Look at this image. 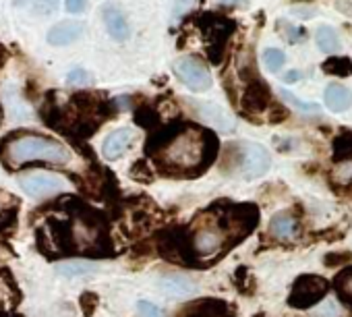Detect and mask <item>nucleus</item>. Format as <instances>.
Listing matches in <instances>:
<instances>
[{
    "label": "nucleus",
    "mask_w": 352,
    "mask_h": 317,
    "mask_svg": "<svg viewBox=\"0 0 352 317\" xmlns=\"http://www.w3.org/2000/svg\"><path fill=\"white\" fill-rule=\"evenodd\" d=\"M147 151L153 153L160 171L166 175H195L204 171L201 162L210 164L214 160L218 141L210 131L187 127L149 137Z\"/></svg>",
    "instance_id": "nucleus-1"
},
{
    "label": "nucleus",
    "mask_w": 352,
    "mask_h": 317,
    "mask_svg": "<svg viewBox=\"0 0 352 317\" xmlns=\"http://www.w3.org/2000/svg\"><path fill=\"white\" fill-rule=\"evenodd\" d=\"M0 160L9 171H17L32 162L69 164L71 151L56 139L19 131L0 141Z\"/></svg>",
    "instance_id": "nucleus-2"
},
{
    "label": "nucleus",
    "mask_w": 352,
    "mask_h": 317,
    "mask_svg": "<svg viewBox=\"0 0 352 317\" xmlns=\"http://www.w3.org/2000/svg\"><path fill=\"white\" fill-rule=\"evenodd\" d=\"M327 288H329V282L325 278L315 276V274H305L294 282L292 292L288 296V305L294 309H309L323 298Z\"/></svg>",
    "instance_id": "nucleus-3"
},
{
    "label": "nucleus",
    "mask_w": 352,
    "mask_h": 317,
    "mask_svg": "<svg viewBox=\"0 0 352 317\" xmlns=\"http://www.w3.org/2000/svg\"><path fill=\"white\" fill-rule=\"evenodd\" d=\"M17 183L30 197H36V199L52 197V195L65 191V187H67L63 177H58L54 173H44V171H34V173L21 175L17 179Z\"/></svg>",
    "instance_id": "nucleus-4"
},
{
    "label": "nucleus",
    "mask_w": 352,
    "mask_h": 317,
    "mask_svg": "<svg viewBox=\"0 0 352 317\" xmlns=\"http://www.w3.org/2000/svg\"><path fill=\"white\" fill-rule=\"evenodd\" d=\"M172 71L191 91H208L212 87L210 69L195 56H183L179 61H174Z\"/></svg>",
    "instance_id": "nucleus-5"
},
{
    "label": "nucleus",
    "mask_w": 352,
    "mask_h": 317,
    "mask_svg": "<svg viewBox=\"0 0 352 317\" xmlns=\"http://www.w3.org/2000/svg\"><path fill=\"white\" fill-rule=\"evenodd\" d=\"M228 241L230 239L224 228H220L216 224H206L193 232L191 249H193L195 257H212V255L220 253L228 245Z\"/></svg>",
    "instance_id": "nucleus-6"
},
{
    "label": "nucleus",
    "mask_w": 352,
    "mask_h": 317,
    "mask_svg": "<svg viewBox=\"0 0 352 317\" xmlns=\"http://www.w3.org/2000/svg\"><path fill=\"white\" fill-rule=\"evenodd\" d=\"M224 230L228 234V239H234V241H241L243 237H247L255 226H257V220H259V212L255 206L251 204H243V206H234L230 212H226V218H224Z\"/></svg>",
    "instance_id": "nucleus-7"
},
{
    "label": "nucleus",
    "mask_w": 352,
    "mask_h": 317,
    "mask_svg": "<svg viewBox=\"0 0 352 317\" xmlns=\"http://www.w3.org/2000/svg\"><path fill=\"white\" fill-rule=\"evenodd\" d=\"M270 168V153L259 143H245L243 145V160H241V175L245 181L261 179Z\"/></svg>",
    "instance_id": "nucleus-8"
},
{
    "label": "nucleus",
    "mask_w": 352,
    "mask_h": 317,
    "mask_svg": "<svg viewBox=\"0 0 352 317\" xmlns=\"http://www.w3.org/2000/svg\"><path fill=\"white\" fill-rule=\"evenodd\" d=\"M137 139V133L133 129H116L112 131L102 145V153L106 160H118V157L133 145V141Z\"/></svg>",
    "instance_id": "nucleus-9"
},
{
    "label": "nucleus",
    "mask_w": 352,
    "mask_h": 317,
    "mask_svg": "<svg viewBox=\"0 0 352 317\" xmlns=\"http://www.w3.org/2000/svg\"><path fill=\"white\" fill-rule=\"evenodd\" d=\"M241 106H243V110L249 112V114H251V112L257 114V112L267 110V106H270V87H267L259 77H255V79L249 83V87H247Z\"/></svg>",
    "instance_id": "nucleus-10"
},
{
    "label": "nucleus",
    "mask_w": 352,
    "mask_h": 317,
    "mask_svg": "<svg viewBox=\"0 0 352 317\" xmlns=\"http://www.w3.org/2000/svg\"><path fill=\"white\" fill-rule=\"evenodd\" d=\"M83 30H85V25L81 21H60L48 32L46 40L52 46H69L81 38Z\"/></svg>",
    "instance_id": "nucleus-11"
},
{
    "label": "nucleus",
    "mask_w": 352,
    "mask_h": 317,
    "mask_svg": "<svg viewBox=\"0 0 352 317\" xmlns=\"http://www.w3.org/2000/svg\"><path fill=\"white\" fill-rule=\"evenodd\" d=\"M270 234L276 241H292L298 234V222L292 212H278L270 220Z\"/></svg>",
    "instance_id": "nucleus-12"
},
{
    "label": "nucleus",
    "mask_w": 352,
    "mask_h": 317,
    "mask_svg": "<svg viewBox=\"0 0 352 317\" xmlns=\"http://www.w3.org/2000/svg\"><path fill=\"white\" fill-rule=\"evenodd\" d=\"M102 17H104V23H106L108 34H110L114 40L124 42V40L131 36V30H129L126 19H124V15H122L116 7L106 5V7H104V11H102Z\"/></svg>",
    "instance_id": "nucleus-13"
},
{
    "label": "nucleus",
    "mask_w": 352,
    "mask_h": 317,
    "mask_svg": "<svg viewBox=\"0 0 352 317\" xmlns=\"http://www.w3.org/2000/svg\"><path fill=\"white\" fill-rule=\"evenodd\" d=\"M185 317H236L230 313L228 305L224 300H214V298H204L199 303H193Z\"/></svg>",
    "instance_id": "nucleus-14"
},
{
    "label": "nucleus",
    "mask_w": 352,
    "mask_h": 317,
    "mask_svg": "<svg viewBox=\"0 0 352 317\" xmlns=\"http://www.w3.org/2000/svg\"><path fill=\"white\" fill-rule=\"evenodd\" d=\"M197 108H199V116L206 122H210L212 127H218L222 131H232L234 129V120L220 106H216V104H197Z\"/></svg>",
    "instance_id": "nucleus-15"
},
{
    "label": "nucleus",
    "mask_w": 352,
    "mask_h": 317,
    "mask_svg": "<svg viewBox=\"0 0 352 317\" xmlns=\"http://www.w3.org/2000/svg\"><path fill=\"white\" fill-rule=\"evenodd\" d=\"M160 288L170 296H183V294H193L197 290V284L185 276H164L160 280Z\"/></svg>",
    "instance_id": "nucleus-16"
},
{
    "label": "nucleus",
    "mask_w": 352,
    "mask_h": 317,
    "mask_svg": "<svg viewBox=\"0 0 352 317\" xmlns=\"http://www.w3.org/2000/svg\"><path fill=\"white\" fill-rule=\"evenodd\" d=\"M350 104H352V96L344 85H340V83L327 85V89H325V106L331 112H344V110L350 108Z\"/></svg>",
    "instance_id": "nucleus-17"
},
{
    "label": "nucleus",
    "mask_w": 352,
    "mask_h": 317,
    "mask_svg": "<svg viewBox=\"0 0 352 317\" xmlns=\"http://www.w3.org/2000/svg\"><path fill=\"white\" fill-rule=\"evenodd\" d=\"M56 272L65 278H81V276L98 272V265L91 261H67V263H60Z\"/></svg>",
    "instance_id": "nucleus-18"
},
{
    "label": "nucleus",
    "mask_w": 352,
    "mask_h": 317,
    "mask_svg": "<svg viewBox=\"0 0 352 317\" xmlns=\"http://www.w3.org/2000/svg\"><path fill=\"white\" fill-rule=\"evenodd\" d=\"M331 183L338 187H348L352 185V157H344V160H338L336 166L331 168Z\"/></svg>",
    "instance_id": "nucleus-19"
},
{
    "label": "nucleus",
    "mask_w": 352,
    "mask_h": 317,
    "mask_svg": "<svg viewBox=\"0 0 352 317\" xmlns=\"http://www.w3.org/2000/svg\"><path fill=\"white\" fill-rule=\"evenodd\" d=\"M323 73L327 75H336V77H350L352 75V61L346 56H333L329 61H325L321 65Z\"/></svg>",
    "instance_id": "nucleus-20"
},
{
    "label": "nucleus",
    "mask_w": 352,
    "mask_h": 317,
    "mask_svg": "<svg viewBox=\"0 0 352 317\" xmlns=\"http://www.w3.org/2000/svg\"><path fill=\"white\" fill-rule=\"evenodd\" d=\"M317 46L323 52L331 54L340 48V38L331 28H321V30H317Z\"/></svg>",
    "instance_id": "nucleus-21"
},
{
    "label": "nucleus",
    "mask_w": 352,
    "mask_h": 317,
    "mask_svg": "<svg viewBox=\"0 0 352 317\" xmlns=\"http://www.w3.org/2000/svg\"><path fill=\"white\" fill-rule=\"evenodd\" d=\"M284 63H286V54H284L282 50H278V48H267V50L263 52V65L267 67V71L276 73V71L282 69Z\"/></svg>",
    "instance_id": "nucleus-22"
},
{
    "label": "nucleus",
    "mask_w": 352,
    "mask_h": 317,
    "mask_svg": "<svg viewBox=\"0 0 352 317\" xmlns=\"http://www.w3.org/2000/svg\"><path fill=\"white\" fill-rule=\"evenodd\" d=\"M282 100H284V102H288L292 108H296V110L305 112V114H317V112H319V106H317V104L302 102V100H298V98H296L294 94H290V91H282Z\"/></svg>",
    "instance_id": "nucleus-23"
},
{
    "label": "nucleus",
    "mask_w": 352,
    "mask_h": 317,
    "mask_svg": "<svg viewBox=\"0 0 352 317\" xmlns=\"http://www.w3.org/2000/svg\"><path fill=\"white\" fill-rule=\"evenodd\" d=\"M60 0H32V9L36 15H52L58 11Z\"/></svg>",
    "instance_id": "nucleus-24"
},
{
    "label": "nucleus",
    "mask_w": 352,
    "mask_h": 317,
    "mask_svg": "<svg viewBox=\"0 0 352 317\" xmlns=\"http://www.w3.org/2000/svg\"><path fill=\"white\" fill-rule=\"evenodd\" d=\"M340 315H342L340 305L336 300H331V298L323 300L321 307L315 309V317H340Z\"/></svg>",
    "instance_id": "nucleus-25"
},
{
    "label": "nucleus",
    "mask_w": 352,
    "mask_h": 317,
    "mask_svg": "<svg viewBox=\"0 0 352 317\" xmlns=\"http://www.w3.org/2000/svg\"><path fill=\"white\" fill-rule=\"evenodd\" d=\"M336 288H338L344 296L352 298V267L346 270V272H342V274L336 278Z\"/></svg>",
    "instance_id": "nucleus-26"
},
{
    "label": "nucleus",
    "mask_w": 352,
    "mask_h": 317,
    "mask_svg": "<svg viewBox=\"0 0 352 317\" xmlns=\"http://www.w3.org/2000/svg\"><path fill=\"white\" fill-rule=\"evenodd\" d=\"M67 81L71 85H87V83H91V73L85 71V69H81V67H77V69H73L67 75Z\"/></svg>",
    "instance_id": "nucleus-27"
},
{
    "label": "nucleus",
    "mask_w": 352,
    "mask_h": 317,
    "mask_svg": "<svg viewBox=\"0 0 352 317\" xmlns=\"http://www.w3.org/2000/svg\"><path fill=\"white\" fill-rule=\"evenodd\" d=\"M137 311H139L141 317H164V311L157 305L149 303V300H139L137 303Z\"/></svg>",
    "instance_id": "nucleus-28"
},
{
    "label": "nucleus",
    "mask_w": 352,
    "mask_h": 317,
    "mask_svg": "<svg viewBox=\"0 0 352 317\" xmlns=\"http://www.w3.org/2000/svg\"><path fill=\"white\" fill-rule=\"evenodd\" d=\"M79 303H81L83 313H85V315H91V313L96 311V307H98V294H96V292H83Z\"/></svg>",
    "instance_id": "nucleus-29"
},
{
    "label": "nucleus",
    "mask_w": 352,
    "mask_h": 317,
    "mask_svg": "<svg viewBox=\"0 0 352 317\" xmlns=\"http://www.w3.org/2000/svg\"><path fill=\"white\" fill-rule=\"evenodd\" d=\"M352 261V253L344 251V253H329L325 255V265L327 267H333V265H342V263H348Z\"/></svg>",
    "instance_id": "nucleus-30"
},
{
    "label": "nucleus",
    "mask_w": 352,
    "mask_h": 317,
    "mask_svg": "<svg viewBox=\"0 0 352 317\" xmlns=\"http://www.w3.org/2000/svg\"><path fill=\"white\" fill-rule=\"evenodd\" d=\"M147 168V164L141 160V162H137L133 168H131V175L137 179V181H143V183H149L151 181V171H145Z\"/></svg>",
    "instance_id": "nucleus-31"
},
{
    "label": "nucleus",
    "mask_w": 352,
    "mask_h": 317,
    "mask_svg": "<svg viewBox=\"0 0 352 317\" xmlns=\"http://www.w3.org/2000/svg\"><path fill=\"white\" fill-rule=\"evenodd\" d=\"M278 25L286 28V30H282V34H286L290 42H298V40H302V38H305V32H302V30H296V28H292V25H290V23H286V21H284V23L280 21Z\"/></svg>",
    "instance_id": "nucleus-32"
},
{
    "label": "nucleus",
    "mask_w": 352,
    "mask_h": 317,
    "mask_svg": "<svg viewBox=\"0 0 352 317\" xmlns=\"http://www.w3.org/2000/svg\"><path fill=\"white\" fill-rule=\"evenodd\" d=\"M193 5V0H174V17L185 15Z\"/></svg>",
    "instance_id": "nucleus-33"
},
{
    "label": "nucleus",
    "mask_w": 352,
    "mask_h": 317,
    "mask_svg": "<svg viewBox=\"0 0 352 317\" xmlns=\"http://www.w3.org/2000/svg\"><path fill=\"white\" fill-rule=\"evenodd\" d=\"M286 116H288V112L284 108H280V106H272V112H267V120L270 122H280Z\"/></svg>",
    "instance_id": "nucleus-34"
},
{
    "label": "nucleus",
    "mask_w": 352,
    "mask_h": 317,
    "mask_svg": "<svg viewBox=\"0 0 352 317\" xmlns=\"http://www.w3.org/2000/svg\"><path fill=\"white\" fill-rule=\"evenodd\" d=\"M87 5V0H67V11L69 13H81Z\"/></svg>",
    "instance_id": "nucleus-35"
},
{
    "label": "nucleus",
    "mask_w": 352,
    "mask_h": 317,
    "mask_svg": "<svg viewBox=\"0 0 352 317\" xmlns=\"http://www.w3.org/2000/svg\"><path fill=\"white\" fill-rule=\"evenodd\" d=\"M300 77H302L300 71H288V73L284 75V83H296Z\"/></svg>",
    "instance_id": "nucleus-36"
},
{
    "label": "nucleus",
    "mask_w": 352,
    "mask_h": 317,
    "mask_svg": "<svg viewBox=\"0 0 352 317\" xmlns=\"http://www.w3.org/2000/svg\"><path fill=\"white\" fill-rule=\"evenodd\" d=\"M294 13H296L298 17L302 15L305 19H311V17H313V11H311V9H302V11H300V9H294Z\"/></svg>",
    "instance_id": "nucleus-37"
},
{
    "label": "nucleus",
    "mask_w": 352,
    "mask_h": 317,
    "mask_svg": "<svg viewBox=\"0 0 352 317\" xmlns=\"http://www.w3.org/2000/svg\"><path fill=\"white\" fill-rule=\"evenodd\" d=\"M222 3H226V5H241V3H245V0H222Z\"/></svg>",
    "instance_id": "nucleus-38"
},
{
    "label": "nucleus",
    "mask_w": 352,
    "mask_h": 317,
    "mask_svg": "<svg viewBox=\"0 0 352 317\" xmlns=\"http://www.w3.org/2000/svg\"><path fill=\"white\" fill-rule=\"evenodd\" d=\"M15 5L19 7V5H23V0H15Z\"/></svg>",
    "instance_id": "nucleus-39"
},
{
    "label": "nucleus",
    "mask_w": 352,
    "mask_h": 317,
    "mask_svg": "<svg viewBox=\"0 0 352 317\" xmlns=\"http://www.w3.org/2000/svg\"><path fill=\"white\" fill-rule=\"evenodd\" d=\"M0 122H3V110H0Z\"/></svg>",
    "instance_id": "nucleus-40"
},
{
    "label": "nucleus",
    "mask_w": 352,
    "mask_h": 317,
    "mask_svg": "<svg viewBox=\"0 0 352 317\" xmlns=\"http://www.w3.org/2000/svg\"><path fill=\"white\" fill-rule=\"evenodd\" d=\"M255 317H265V315H255Z\"/></svg>",
    "instance_id": "nucleus-41"
}]
</instances>
